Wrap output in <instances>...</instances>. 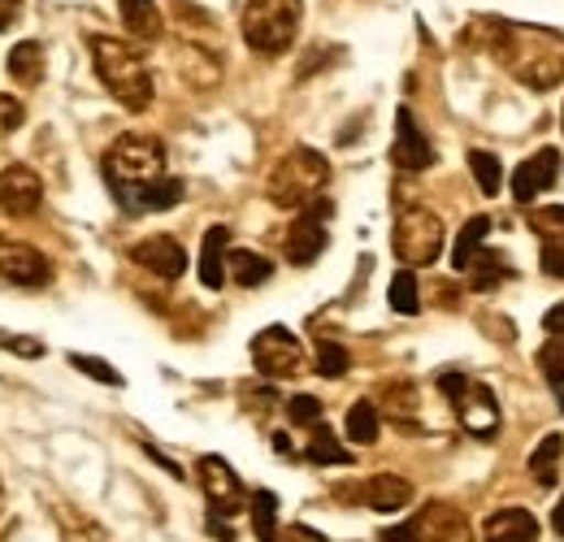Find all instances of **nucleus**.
Listing matches in <instances>:
<instances>
[{"mask_svg": "<svg viewBox=\"0 0 564 542\" xmlns=\"http://www.w3.org/2000/svg\"><path fill=\"white\" fill-rule=\"evenodd\" d=\"M87 48H91V66L100 74V83L118 96V105L131 113H143L152 105L156 87H152V69H148L140 48L118 40V35H91Z\"/></svg>", "mask_w": 564, "mask_h": 542, "instance_id": "1", "label": "nucleus"}, {"mask_svg": "<svg viewBox=\"0 0 564 542\" xmlns=\"http://www.w3.org/2000/svg\"><path fill=\"white\" fill-rule=\"evenodd\" d=\"M495 53H499L503 66L512 69V78H521L534 91H552V87L564 83V48L552 35H543V31L499 26Z\"/></svg>", "mask_w": 564, "mask_h": 542, "instance_id": "2", "label": "nucleus"}, {"mask_svg": "<svg viewBox=\"0 0 564 542\" xmlns=\"http://www.w3.org/2000/svg\"><path fill=\"white\" fill-rule=\"evenodd\" d=\"M156 178H165V143L156 136H118L105 152V183L122 208Z\"/></svg>", "mask_w": 564, "mask_h": 542, "instance_id": "3", "label": "nucleus"}, {"mask_svg": "<svg viewBox=\"0 0 564 542\" xmlns=\"http://www.w3.org/2000/svg\"><path fill=\"white\" fill-rule=\"evenodd\" d=\"M330 183V161L317 152V148H291L279 165L270 170V183H265V196L279 204V208H304L308 200H317Z\"/></svg>", "mask_w": 564, "mask_h": 542, "instance_id": "4", "label": "nucleus"}, {"mask_svg": "<svg viewBox=\"0 0 564 542\" xmlns=\"http://www.w3.org/2000/svg\"><path fill=\"white\" fill-rule=\"evenodd\" d=\"M304 18V0H248L243 4V40L261 57H282L295 44Z\"/></svg>", "mask_w": 564, "mask_h": 542, "instance_id": "5", "label": "nucleus"}, {"mask_svg": "<svg viewBox=\"0 0 564 542\" xmlns=\"http://www.w3.org/2000/svg\"><path fill=\"white\" fill-rule=\"evenodd\" d=\"M443 217L425 204H413L395 217V230H391V248L400 257V265L409 270H422V265H434L443 257Z\"/></svg>", "mask_w": 564, "mask_h": 542, "instance_id": "6", "label": "nucleus"}, {"mask_svg": "<svg viewBox=\"0 0 564 542\" xmlns=\"http://www.w3.org/2000/svg\"><path fill=\"white\" fill-rule=\"evenodd\" d=\"M438 391L443 400L456 408L460 425L478 438H495L499 434V400L487 382H474L465 373H438Z\"/></svg>", "mask_w": 564, "mask_h": 542, "instance_id": "7", "label": "nucleus"}, {"mask_svg": "<svg viewBox=\"0 0 564 542\" xmlns=\"http://www.w3.org/2000/svg\"><path fill=\"white\" fill-rule=\"evenodd\" d=\"M335 217V204L330 200H308L300 213H295V221H291V230H286V243H282V252H286V261L291 265H313L322 252H326V243H330V235H326V221Z\"/></svg>", "mask_w": 564, "mask_h": 542, "instance_id": "8", "label": "nucleus"}, {"mask_svg": "<svg viewBox=\"0 0 564 542\" xmlns=\"http://www.w3.org/2000/svg\"><path fill=\"white\" fill-rule=\"evenodd\" d=\"M252 365L261 378H295L304 369V343L286 326H270L252 339Z\"/></svg>", "mask_w": 564, "mask_h": 542, "instance_id": "9", "label": "nucleus"}, {"mask_svg": "<svg viewBox=\"0 0 564 542\" xmlns=\"http://www.w3.org/2000/svg\"><path fill=\"white\" fill-rule=\"evenodd\" d=\"M556 178H561V152L556 148H539L534 156H525L512 170V200L534 204L547 187H556Z\"/></svg>", "mask_w": 564, "mask_h": 542, "instance_id": "10", "label": "nucleus"}, {"mask_svg": "<svg viewBox=\"0 0 564 542\" xmlns=\"http://www.w3.org/2000/svg\"><path fill=\"white\" fill-rule=\"evenodd\" d=\"M0 278L13 286H44L53 278V265L40 248L22 239H0Z\"/></svg>", "mask_w": 564, "mask_h": 542, "instance_id": "11", "label": "nucleus"}, {"mask_svg": "<svg viewBox=\"0 0 564 542\" xmlns=\"http://www.w3.org/2000/svg\"><path fill=\"white\" fill-rule=\"evenodd\" d=\"M196 474H200V490H205V499H209V512L230 517V512L243 503V481H239V474H235L221 456H200Z\"/></svg>", "mask_w": 564, "mask_h": 542, "instance_id": "12", "label": "nucleus"}, {"mask_svg": "<svg viewBox=\"0 0 564 542\" xmlns=\"http://www.w3.org/2000/svg\"><path fill=\"white\" fill-rule=\"evenodd\" d=\"M391 161H395V170H404V174H422V170L434 165V148H430V139L422 136L417 118L409 113V105L395 113V143H391Z\"/></svg>", "mask_w": 564, "mask_h": 542, "instance_id": "13", "label": "nucleus"}, {"mask_svg": "<svg viewBox=\"0 0 564 542\" xmlns=\"http://www.w3.org/2000/svg\"><path fill=\"white\" fill-rule=\"evenodd\" d=\"M44 200V183L31 165H4L0 170V208L9 217H31Z\"/></svg>", "mask_w": 564, "mask_h": 542, "instance_id": "14", "label": "nucleus"}, {"mask_svg": "<svg viewBox=\"0 0 564 542\" xmlns=\"http://www.w3.org/2000/svg\"><path fill=\"white\" fill-rule=\"evenodd\" d=\"M131 261H135L140 270L165 278V282L187 270V252H183V243H178L174 235H152V239H140V243L131 248Z\"/></svg>", "mask_w": 564, "mask_h": 542, "instance_id": "15", "label": "nucleus"}, {"mask_svg": "<svg viewBox=\"0 0 564 542\" xmlns=\"http://www.w3.org/2000/svg\"><path fill=\"white\" fill-rule=\"evenodd\" d=\"M417 530L425 542H474V525L452 503H425L417 517Z\"/></svg>", "mask_w": 564, "mask_h": 542, "instance_id": "16", "label": "nucleus"}, {"mask_svg": "<svg viewBox=\"0 0 564 542\" xmlns=\"http://www.w3.org/2000/svg\"><path fill=\"white\" fill-rule=\"evenodd\" d=\"M356 499H360L365 508H373V512H400V508H409V499H413V481L400 474H378L356 490Z\"/></svg>", "mask_w": 564, "mask_h": 542, "instance_id": "17", "label": "nucleus"}, {"mask_svg": "<svg viewBox=\"0 0 564 542\" xmlns=\"http://www.w3.org/2000/svg\"><path fill=\"white\" fill-rule=\"evenodd\" d=\"M482 542H539V521L525 508H499L482 521Z\"/></svg>", "mask_w": 564, "mask_h": 542, "instance_id": "18", "label": "nucleus"}, {"mask_svg": "<svg viewBox=\"0 0 564 542\" xmlns=\"http://www.w3.org/2000/svg\"><path fill=\"white\" fill-rule=\"evenodd\" d=\"M118 13H122L127 35H135L140 44L161 40V31H165V18H161L156 0H118Z\"/></svg>", "mask_w": 564, "mask_h": 542, "instance_id": "19", "label": "nucleus"}, {"mask_svg": "<svg viewBox=\"0 0 564 542\" xmlns=\"http://www.w3.org/2000/svg\"><path fill=\"white\" fill-rule=\"evenodd\" d=\"M230 243V230L226 226H209L205 230V243H200V282L209 286V291H221V282H226V248Z\"/></svg>", "mask_w": 564, "mask_h": 542, "instance_id": "20", "label": "nucleus"}, {"mask_svg": "<svg viewBox=\"0 0 564 542\" xmlns=\"http://www.w3.org/2000/svg\"><path fill=\"white\" fill-rule=\"evenodd\" d=\"M178 74L192 83V87H217L221 83V62L213 57L209 48L200 44H178Z\"/></svg>", "mask_w": 564, "mask_h": 542, "instance_id": "21", "label": "nucleus"}, {"mask_svg": "<svg viewBox=\"0 0 564 542\" xmlns=\"http://www.w3.org/2000/svg\"><path fill=\"white\" fill-rule=\"evenodd\" d=\"M226 278H235L239 286H261V282L274 278V261L261 257V252L235 248V252H226Z\"/></svg>", "mask_w": 564, "mask_h": 542, "instance_id": "22", "label": "nucleus"}, {"mask_svg": "<svg viewBox=\"0 0 564 542\" xmlns=\"http://www.w3.org/2000/svg\"><path fill=\"white\" fill-rule=\"evenodd\" d=\"M178 200H183V183L165 174V178L148 183L140 196L127 204V213H131V217H140V213H165V208H174Z\"/></svg>", "mask_w": 564, "mask_h": 542, "instance_id": "23", "label": "nucleus"}, {"mask_svg": "<svg viewBox=\"0 0 564 542\" xmlns=\"http://www.w3.org/2000/svg\"><path fill=\"white\" fill-rule=\"evenodd\" d=\"M9 74H13L18 87H35V83L44 78V44H40V40L13 44V53H9Z\"/></svg>", "mask_w": 564, "mask_h": 542, "instance_id": "24", "label": "nucleus"}, {"mask_svg": "<svg viewBox=\"0 0 564 542\" xmlns=\"http://www.w3.org/2000/svg\"><path fill=\"white\" fill-rule=\"evenodd\" d=\"M487 235H491V217L487 213H478V217H469L465 221V230L456 235V248H452V270H469V261L478 257V248L487 243Z\"/></svg>", "mask_w": 564, "mask_h": 542, "instance_id": "25", "label": "nucleus"}, {"mask_svg": "<svg viewBox=\"0 0 564 542\" xmlns=\"http://www.w3.org/2000/svg\"><path fill=\"white\" fill-rule=\"evenodd\" d=\"M465 273H469V286H474V291H495L503 278H512L508 261H503L495 248H487V243L478 248V257L469 261V270H465Z\"/></svg>", "mask_w": 564, "mask_h": 542, "instance_id": "26", "label": "nucleus"}, {"mask_svg": "<svg viewBox=\"0 0 564 542\" xmlns=\"http://www.w3.org/2000/svg\"><path fill=\"white\" fill-rule=\"evenodd\" d=\"M248 508H252V534H257V542H279V499H274V490H257L248 499Z\"/></svg>", "mask_w": 564, "mask_h": 542, "instance_id": "27", "label": "nucleus"}, {"mask_svg": "<svg viewBox=\"0 0 564 542\" xmlns=\"http://www.w3.org/2000/svg\"><path fill=\"white\" fill-rule=\"evenodd\" d=\"M348 438L352 443H360V447H369L373 438H378V430H382V412L369 404V400H356L352 408H348Z\"/></svg>", "mask_w": 564, "mask_h": 542, "instance_id": "28", "label": "nucleus"}, {"mask_svg": "<svg viewBox=\"0 0 564 542\" xmlns=\"http://www.w3.org/2000/svg\"><path fill=\"white\" fill-rule=\"evenodd\" d=\"M564 456V434H547V438H539V447L530 452V474L539 477L543 486H552L556 481V465H561Z\"/></svg>", "mask_w": 564, "mask_h": 542, "instance_id": "29", "label": "nucleus"}, {"mask_svg": "<svg viewBox=\"0 0 564 542\" xmlns=\"http://www.w3.org/2000/svg\"><path fill=\"white\" fill-rule=\"evenodd\" d=\"M387 300H391V313H400V317H417V313H422L417 278H413V270H409V265H404V270L391 278V291H387Z\"/></svg>", "mask_w": 564, "mask_h": 542, "instance_id": "30", "label": "nucleus"}, {"mask_svg": "<svg viewBox=\"0 0 564 542\" xmlns=\"http://www.w3.org/2000/svg\"><path fill=\"white\" fill-rule=\"evenodd\" d=\"M308 460L313 465H352V452H344L339 438L317 421L313 425V438H308Z\"/></svg>", "mask_w": 564, "mask_h": 542, "instance_id": "31", "label": "nucleus"}, {"mask_svg": "<svg viewBox=\"0 0 564 542\" xmlns=\"http://www.w3.org/2000/svg\"><path fill=\"white\" fill-rule=\"evenodd\" d=\"M469 170H474V183H478L482 196H499V187H503V165H499L495 152L474 148V152H469Z\"/></svg>", "mask_w": 564, "mask_h": 542, "instance_id": "32", "label": "nucleus"}, {"mask_svg": "<svg viewBox=\"0 0 564 542\" xmlns=\"http://www.w3.org/2000/svg\"><path fill=\"white\" fill-rule=\"evenodd\" d=\"M382 404H387V416H395L404 430H413V408H417L413 382H391L387 395H382Z\"/></svg>", "mask_w": 564, "mask_h": 542, "instance_id": "33", "label": "nucleus"}, {"mask_svg": "<svg viewBox=\"0 0 564 542\" xmlns=\"http://www.w3.org/2000/svg\"><path fill=\"white\" fill-rule=\"evenodd\" d=\"M539 373L556 387V395H564V339H552L547 347H539Z\"/></svg>", "mask_w": 564, "mask_h": 542, "instance_id": "34", "label": "nucleus"}, {"mask_svg": "<svg viewBox=\"0 0 564 542\" xmlns=\"http://www.w3.org/2000/svg\"><path fill=\"white\" fill-rule=\"evenodd\" d=\"M530 226L547 239V243H561L564 248V204H547V208H534L530 213Z\"/></svg>", "mask_w": 564, "mask_h": 542, "instance_id": "35", "label": "nucleus"}, {"mask_svg": "<svg viewBox=\"0 0 564 542\" xmlns=\"http://www.w3.org/2000/svg\"><path fill=\"white\" fill-rule=\"evenodd\" d=\"M348 369H352L348 347H339V343H317V373H322V378H344Z\"/></svg>", "mask_w": 564, "mask_h": 542, "instance_id": "36", "label": "nucleus"}, {"mask_svg": "<svg viewBox=\"0 0 564 542\" xmlns=\"http://www.w3.org/2000/svg\"><path fill=\"white\" fill-rule=\"evenodd\" d=\"M70 365L78 373H87V378H96L100 387H122V373L113 369V365H105V360H96V356H70Z\"/></svg>", "mask_w": 564, "mask_h": 542, "instance_id": "37", "label": "nucleus"}, {"mask_svg": "<svg viewBox=\"0 0 564 542\" xmlns=\"http://www.w3.org/2000/svg\"><path fill=\"white\" fill-rule=\"evenodd\" d=\"M286 416H291V425H308L313 430L322 421V404L313 395H291L286 400Z\"/></svg>", "mask_w": 564, "mask_h": 542, "instance_id": "38", "label": "nucleus"}, {"mask_svg": "<svg viewBox=\"0 0 564 542\" xmlns=\"http://www.w3.org/2000/svg\"><path fill=\"white\" fill-rule=\"evenodd\" d=\"M22 122H26V105L18 96H4L0 91V136H13Z\"/></svg>", "mask_w": 564, "mask_h": 542, "instance_id": "39", "label": "nucleus"}, {"mask_svg": "<svg viewBox=\"0 0 564 542\" xmlns=\"http://www.w3.org/2000/svg\"><path fill=\"white\" fill-rule=\"evenodd\" d=\"M0 347L13 351V356H22V360H40V356H44V343L31 339V335H4V330H0Z\"/></svg>", "mask_w": 564, "mask_h": 542, "instance_id": "40", "label": "nucleus"}, {"mask_svg": "<svg viewBox=\"0 0 564 542\" xmlns=\"http://www.w3.org/2000/svg\"><path fill=\"white\" fill-rule=\"evenodd\" d=\"M539 265H543V273H547V278H561V282H564V248H561V243H543Z\"/></svg>", "mask_w": 564, "mask_h": 542, "instance_id": "41", "label": "nucleus"}, {"mask_svg": "<svg viewBox=\"0 0 564 542\" xmlns=\"http://www.w3.org/2000/svg\"><path fill=\"white\" fill-rule=\"evenodd\" d=\"M382 542H425V539H422V530H417V521H404V525L382 530Z\"/></svg>", "mask_w": 564, "mask_h": 542, "instance_id": "42", "label": "nucleus"}, {"mask_svg": "<svg viewBox=\"0 0 564 542\" xmlns=\"http://www.w3.org/2000/svg\"><path fill=\"white\" fill-rule=\"evenodd\" d=\"M279 542H330V539L317 534L313 525H286V530H279Z\"/></svg>", "mask_w": 564, "mask_h": 542, "instance_id": "43", "label": "nucleus"}, {"mask_svg": "<svg viewBox=\"0 0 564 542\" xmlns=\"http://www.w3.org/2000/svg\"><path fill=\"white\" fill-rule=\"evenodd\" d=\"M543 330H547V335H564V300L543 313Z\"/></svg>", "mask_w": 564, "mask_h": 542, "instance_id": "44", "label": "nucleus"}, {"mask_svg": "<svg viewBox=\"0 0 564 542\" xmlns=\"http://www.w3.org/2000/svg\"><path fill=\"white\" fill-rule=\"evenodd\" d=\"M18 9H22V0H0V31H4V26L18 18Z\"/></svg>", "mask_w": 564, "mask_h": 542, "instance_id": "45", "label": "nucleus"}, {"mask_svg": "<svg viewBox=\"0 0 564 542\" xmlns=\"http://www.w3.org/2000/svg\"><path fill=\"white\" fill-rule=\"evenodd\" d=\"M552 530L564 539V495H561V503H556V512H552Z\"/></svg>", "mask_w": 564, "mask_h": 542, "instance_id": "46", "label": "nucleus"}, {"mask_svg": "<svg viewBox=\"0 0 564 542\" xmlns=\"http://www.w3.org/2000/svg\"><path fill=\"white\" fill-rule=\"evenodd\" d=\"M274 447H279L282 456H291V438L286 434H274Z\"/></svg>", "mask_w": 564, "mask_h": 542, "instance_id": "47", "label": "nucleus"}, {"mask_svg": "<svg viewBox=\"0 0 564 542\" xmlns=\"http://www.w3.org/2000/svg\"><path fill=\"white\" fill-rule=\"evenodd\" d=\"M561 127H564V113H561Z\"/></svg>", "mask_w": 564, "mask_h": 542, "instance_id": "48", "label": "nucleus"}]
</instances>
